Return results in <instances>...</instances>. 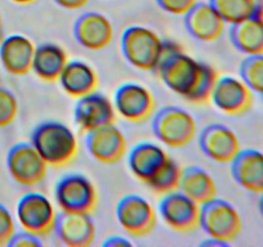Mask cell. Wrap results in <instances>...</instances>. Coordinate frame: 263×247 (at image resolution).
Listing matches in <instances>:
<instances>
[{
	"instance_id": "1",
	"label": "cell",
	"mask_w": 263,
	"mask_h": 247,
	"mask_svg": "<svg viewBox=\"0 0 263 247\" xmlns=\"http://www.w3.org/2000/svg\"><path fill=\"white\" fill-rule=\"evenodd\" d=\"M156 72L172 93L195 104L210 100L218 77L212 66L197 61L179 44L168 40H164L163 54Z\"/></svg>"
},
{
	"instance_id": "2",
	"label": "cell",
	"mask_w": 263,
	"mask_h": 247,
	"mask_svg": "<svg viewBox=\"0 0 263 247\" xmlns=\"http://www.w3.org/2000/svg\"><path fill=\"white\" fill-rule=\"evenodd\" d=\"M31 144L48 166L63 167L71 164L79 152V140L68 125L59 121H45L33 129Z\"/></svg>"
},
{
	"instance_id": "3",
	"label": "cell",
	"mask_w": 263,
	"mask_h": 247,
	"mask_svg": "<svg viewBox=\"0 0 263 247\" xmlns=\"http://www.w3.org/2000/svg\"><path fill=\"white\" fill-rule=\"evenodd\" d=\"M120 45L128 64L141 71L156 72L163 54L164 40L156 31L135 25L123 31Z\"/></svg>"
},
{
	"instance_id": "4",
	"label": "cell",
	"mask_w": 263,
	"mask_h": 247,
	"mask_svg": "<svg viewBox=\"0 0 263 247\" xmlns=\"http://www.w3.org/2000/svg\"><path fill=\"white\" fill-rule=\"evenodd\" d=\"M152 130L154 136L170 148H184L197 136V121L189 111L167 105L153 113Z\"/></svg>"
},
{
	"instance_id": "5",
	"label": "cell",
	"mask_w": 263,
	"mask_h": 247,
	"mask_svg": "<svg viewBox=\"0 0 263 247\" xmlns=\"http://www.w3.org/2000/svg\"><path fill=\"white\" fill-rule=\"evenodd\" d=\"M199 226L211 238L230 244L240 236L243 221L233 203L216 196L200 205Z\"/></svg>"
},
{
	"instance_id": "6",
	"label": "cell",
	"mask_w": 263,
	"mask_h": 247,
	"mask_svg": "<svg viewBox=\"0 0 263 247\" xmlns=\"http://www.w3.org/2000/svg\"><path fill=\"white\" fill-rule=\"evenodd\" d=\"M54 198L61 211L91 214L98 205L94 183L82 174H67L57 182Z\"/></svg>"
},
{
	"instance_id": "7",
	"label": "cell",
	"mask_w": 263,
	"mask_h": 247,
	"mask_svg": "<svg viewBox=\"0 0 263 247\" xmlns=\"http://www.w3.org/2000/svg\"><path fill=\"white\" fill-rule=\"evenodd\" d=\"M57 210L48 196L40 192H28L20 198L15 208L18 224L23 231L45 237L54 231Z\"/></svg>"
},
{
	"instance_id": "8",
	"label": "cell",
	"mask_w": 263,
	"mask_h": 247,
	"mask_svg": "<svg viewBox=\"0 0 263 247\" xmlns=\"http://www.w3.org/2000/svg\"><path fill=\"white\" fill-rule=\"evenodd\" d=\"M7 169L10 177L23 187L41 184L48 174V164L31 143H17L9 149Z\"/></svg>"
},
{
	"instance_id": "9",
	"label": "cell",
	"mask_w": 263,
	"mask_h": 247,
	"mask_svg": "<svg viewBox=\"0 0 263 247\" xmlns=\"http://www.w3.org/2000/svg\"><path fill=\"white\" fill-rule=\"evenodd\" d=\"M158 213L168 228L176 232H192L199 226L200 205L180 189L162 195Z\"/></svg>"
},
{
	"instance_id": "10",
	"label": "cell",
	"mask_w": 263,
	"mask_h": 247,
	"mask_svg": "<svg viewBox=\"0 0 263 247\" xmlns=\"http://www.w3.org/2000/svg\"><path fill=\"white\" fill-rule=\"evenodd\" d=\"M115 213L118 224L133 237H145L156 228V210L146 198L139 195L123 196Z\"/></svg>"
},
{
	"instance_id": "11",
	"label": "cell",
	"mask_w": 263,
	"mask_h": 247,
	"mask_svg": "<svg viewBox=\"0 0 263 247\" xmlns=\"http://www.w3.org/2000/svg\"><path fill=\"white\" fill-rule=\"evenodd\" d=\"M116 115L130 122H144L153 116L156 100L151 90L138 82H125L113 97Z\"/></svg>"
},
{
	"instance_id": "12",
	"label": "cell",
	"mask_w": 263,
	"mask_h": 247,
	"mask_svg": "<svg viewBox=\"0 0 263 247\" xmlns=\"http://www.w3.org/2000/svg\"><path fill=\"white\" fill-rule=\"evenodd\" d=\"M210 100L229 116H240L253 105V92L241 79L234 76H218L213 85Z\"/></svg>"
},
{
	"instance_id": "13",
	"label": "cell",
	"mask_w": 263,
	"mask_h": 247,
	"mask_svg": "<svg viewBox=\"0 0 263 247\" xmlns=\"http://www.w3.org/2000/svg\"><path fill=\"white\" fill-rule=\"evenodd\" d=\"M198 144L205 157L218 164H230L241 146L233 129L222 123H210L198 135Z\"/></svg>"
},
{
	"instance_id": "14",
	"label": "cell",
	"mask_w": 263,
	"mask_h": 247,
	"mask_svg": "<svg viewBox=\"0 0 263 247\" xmlns=\"http://www.w3.org/2000/svg\"><path fill=\"white\" fill-rule=\"evenodd\" d=\"M85 144L90 156L105 165L120 162L127 151L125 134L115 122L87 131Z\"/></svg>"
},
{
	"instance_id": "15",
	"label": "cell",
	"mask_w": 263,
	"mask_h": 247,
	"mask_svg": "<svg viewBox=\"0 0 263 247\" xmlns=\"http://www.w3.org/2000/svg\"><path fill=\"white\" fill-rule=\"evenodd\" d=\"M73 116L76 125L84 133H87L115 122L116 111L112 100L103 93L95 90L90 94L77 98Z\"/></svg>"
},
{
	"instance_id": "16",
	"label": "cell",
	"mask_w": 263,
	"mask_h": 247,
	"mask_svg": "<svg viewBox=\"0 0 263 247\" xmlns=\"http://www.w3.org/2000/svg\"><path fill=\"white\" fill-rule=\"evenodd\" d=\"M115 30L109 18L98 12H86L73 25V38L87 50L98 51L107 48L113 40Z\"/></svg>"
},
{
	"instance_id": "17",
	"label": "cell",
	"mask_w": 263,
	"mask_h": 247,
	"mask_svg": "<svg viewBox=\"0 0 263 247\" xmlns=\"http://www.w3.org/2000/svg\"><path fill=\"white\" fill-rule=\"evenodd\" d=\"M91 214L61 211L57 214L54 231L59 241L68 247H87L92 244L97 228Z\"/></svg>"
},
{
	"instance_id": "18",
	"label": "cell",
	"mask_w": 263,
	"mask_h": 247,
	"mask_svg": "<svg viewBox=\"0 0 263 247\" xmlns=\"http://www.w3.org/2000/svg\"><path fill=\"white\" fill-rule=\"evenodd\" d=\"M184 25L187 33L202 43L218 40L226 27L225 21L208 2H198L184 15Z\"/></svg>"
},
{
	"instance_id": "19",
	"label": "cell",
	"mask_w": 263,
	"mask_h": 247,
	"mask_svg": "<svg viewBox=\"0 0 263 247\" xmlns=\"http://www.w3.org/2000/svg\"><path fill=\"white\" fill-rule=\"evenodd\" d=\"M35 48L25 35L13 33L0 44V63L3 68L14 76H23L31 72Z\"/></svg>"
},
{
	"instance_id": "20",
	"label": "cell",
	"mask_w": 263,
	"mask_h": 247,
	"mask_svg": "<svg viewBox=\"0 0 263 247\" xmlns=\"http://www.w3.org/2000/svg\"><path fill=\"white\" fill-rule=\"evenodd\" d=\"M168 158L170 154L162 146L152 142H141L128 152L127 165L131 174L146 184Z\"/></svg>"
},
{
	"instance_id": "21",
	"label": "cell",
	"mask_w": 263,
	"mask_h": 247,
	"mask_svg": "<svg viewBox=\"0 0 263 247\" xmlns=\"http://www.w3.org/2000/svg\"><path fill=\"white\" fill-rule=\"evenodd\" d=\"M233 179L243 189L252 193L263 192V152L258 149H240L230 162Z\"/></svg>"
},
{
	"instance_id": "22",
	"label": "cell",
	"mask_w": 263,
	"mask_h": 247,
	"mask_svg": "<svg viewBox=\"0 0 263 247\" xmlns=\"http://www.w3.org/2000/svg\"><path fill=\"white\" fill-rule=\"evenodd\" d=\"M57 81L67 95L76 99L95 92L99 86L97 71L87 62L80 59H68Z\"/></svg>"
},
{
	"instance_id": "23",
	"label": "cell",
	"mask_w": 263,
	"mask_h": 247,
	"mask_svg": "<svg viewBox=\"0 0 263 247\" xmlns=\"http://www.w3.org/2000/svg\"><path fill=\"white\" fill-rule=\"evenodd\" d=\"M229 38L234 48L246 56L263 54V14L256 12L251 17L230 25Z\"/></svg>"
},
{
	"instance_id": "24",
	"label": "cell",
	"mask_w": 263,
	"mask_h": 247,
	"mask_svg": "<svg viewBox=\"0 0 263 247\" xmlns=\"http://www.w3.org/2000/svg\"><path fill=\"white\" fill-rule=\"evenodd\" d=\"M68 62V56L61 45L54 43H44L35 48L31 71L45 82L58 80Z\"/></svg>"
},
{
	"instance_id": "25",
	"label": "cell",
	"mask_w": 263,
	"mask_h": 247,
	"mask_svg": "<svg viewBox=\"0 0 263 247\" xmlns=\"http://www.w3.org/2000/svg\"><path fill=\"white\" fill-rule=\"evenodd\" d=\"M179 189L199 205L217 196V184L212 175L199 166H187L181 170Z\"/></svg>"
},
{
	"instance_id": "26",
	"label": "cell",
	"mask_w": 263,
	"mask_h": 247,
	"mask_svg": "<svg viewBox=\"0 0 263 247\" xmlns=\"http://www.w3.org/2000/svg\"><path fill=\"white\" fill-rule=\"evenodd\" d=\"M226 25H234L257 12L258 0H208Z\"/></svg>"
},
{
	"instance_id": "27",
	"label": "cell",
	"mask_w": 263,
	"mask_h": 247,
	"mask_svg": "<svg viewBox=\"0 0 263 247\" xmlns=\"http://www.w3.org/2000/svg\"><path fill=\"white\" fill-rule=\"evenodd\" d=\"M181 166L170 157L166 164L162 166V169L146 183L149 188L153 192L158 195H164L171 190L179 189L180 178H181Z\"/></svg>"
},
{
	"instance_id": "28",
	"label": "cell",
	"mask_w": 263,
	"mask_h": 247,
	"mask_svg": "<svg viewBox=\"0 0 263 247\" xmlns=\"http://www.w3.org/2000/svg\"><path fill=\"white\" fill-rule=\"evenodd\" d=\"M239 74L252 92L263 97V54L247 56L240 63Z\"/></svg>"
},
{
	"instance_id": "29",
	"label": "cell",
	"mask_w": 263,
	"mask_h": 247,
	"mask_svg": "<svg viewBox=\"0 0 263 247\" xmlns=\"http://www.w3.org/2000/svg\"><path fill=\"white\" fill-rule=\"evenodd\" d=\"M18 111L20 105L17 97L9 89L0 86V128H5L14 122Z\"/></svg>"
},
{
	"instance_id": "30",
	"label": "cell",
	"mask_w": 263,
	"mask_h": 247,
	"mask_svg": "<svg viewBox=\"0 0 263 247\" xmlns=\"http://www.w3.org/2000/svg\"><path fill=\"white\" fill-rule=\"evenodd\" d=\"M15 233L14 216L7 206L0 203V246H7L9 239Z\"/></svg>"
},
{
	"instance_id": "31",
	"label": "cell",
	"mask_w": 263,
	"mask_h": 247,
	"mask_svg": "<svg viewBox=\"0 0 263 247\" xmlns=\"http://www.w3.org/2000/svg\"><path fill=\"white\" fill-rule=\"evenodd\" d=\"M156 3L163 12L184 17L197 4L198 0H156Z\"/></svg>"
},
{
	"instance_id": "32",
	"label": "cell",
	"mask_w": 263,
	"mask_h": 247,
	"mask_svg": "<svg viewBox=\"0 0 263 247\" xmlns=\"http://www.w3.org/2000/svg\"><path fill=\"white\" fill-rule=\"evenodd\" d=\"M7 246L9 247H41L43 242H41V237L36 236V234L30 233L27 231L15 232L9 239Z\"/></svg>"
},
{
	"instance_id": "33",
	"label": "cell",
	"mask_w": 263,
	"mask_h": 247,
	"mask_svg": "<svg viewBox=\"0 0 263 247\" xmlns=\"http://www.w3.org/2000/svg\"><path fill=\"white\" fill-rule=\"evenodd\" d=\"M90 0H54L58 7L67 10H79L81 8L86 7Z\"/></svg>"
},
{
	"instance_id": "34",
	"label": "cell",
	"mask_w": 263,
	"mask_h": 247,
	"mask_svg": "<svg viewBox=\"0 0 263 247\" xmlns=\"http://www.w3.org/2000/svg\"><path fill=\"white\" fill-rule=\"evenodd\" d=\"M104 247H125V246H133V242L130 239L125 238V237L120 236H110L103 242Z\"/></svg>"
},
{
	"instance_id": "35",
	"label": "cell",
	"mask_w": 263,
	"mask_h": 247,
	"mask_svg": "<svg viewBox=\"0 0 263 247\" xmlns=\"http://www.w3.org/2000/svg\"><path fill=\"white\" fill-rule=\"evenodd\" d=\"M202 246H208V247H212V246L225 247V246H229V243H226V242H223V241H220V239L211 238V237H208V239H205V241L202 242Z\"/></svg>"
},
{
	"instance_id": "36",
	"label": "cell",
	"mask_w": 263,
	"mask_h": 247,
	"mask_svg": "<svg viewBox=\"0 0 263 247\" xmlns=\"http://www.w3.org/2000/svg\"><path fill=\"white\" fill-rule=\"evenodd\" d=\"M10 2L20 5H30V4H33V3H36L37 0H10Z\"/></svg>"
},
{
	"instance_id": "37",
	"label": "cell",
	"mask_w": 263,
	"mask_h": 247,
	"mask_svg": "<svg viewBox=\"0 0 263 247\" xmlns=\"http://www.w3.org/2000/svg\"><path fill=\"white\" fill-rule=\"evenodd\" d=\"M258 210H259V214L262 215L263 218V192L259 193V200H258Z\"/></svg>"
},
{
	"instance_id": "38",
	"label": "cell",
	"mask_w": 263,
	"mask_h": 247,
	"mask_svg": "<svg viewBox=\"0 0 263 247\" xmlns=\"http://www.w3.org/2000/svg\"><path fill=\"white\" fill-rule=\"evenodd\" d=\"M0 28H2V14H0Z\"/></svg>"
},
{
	"instance_id": "39",
	"label": "cell",
	"mask_w": 263,
	"mask_h": 247,
	"mask_svg": "<svg viewBox=\"0 0 263 247\" xmlns=\"http://www.w3.org/2000/svg\"><path fill=\"white\" fill-rule=\"evenodd\" d=\"M262 99H263V97H262Z\"/></svg>"
}]
</instances>
